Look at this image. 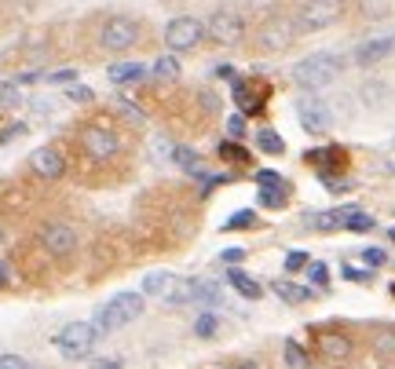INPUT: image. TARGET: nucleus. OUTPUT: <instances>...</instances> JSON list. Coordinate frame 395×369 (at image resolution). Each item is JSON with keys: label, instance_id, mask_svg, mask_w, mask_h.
<instances>
[{"label": "nucleus", "instance_id": "nucleus-1", "mask_svg": "<svg viewBox=\"0 0 395 369\" xmlns=\"http://www.w3.org/2000/svg\"><path fill=\"white\" fill-rule=\"evenodd\" d=\"M341 74H344V59L337 51H315L308 59H300L296 70H293V77L304 91H319V88L333 84Z\"/></svg>", "mask_w": 395, "mask_h": 369}, {"label": "nucleus", "instance_id": "nucleus-2", "mask_svg": "<svg viewBox=\"0 0 395 369\" xmlns=\"http://www.w3.org/2000/svg\"><path fill=\"white\" fill-rule=\"evenodd\" d=\"M139 315H143V296L139 293H117L110 303H103L99 311H96L92 325H96L99 336H106V333H114L121 325H132Z\"/></svg>", "mask_w": 395, "mask_h": 369}, {"label": "nucleus", "instance_id": "nucleus-3", "mask_svg": "<svg viewBox=\"0 0 395 369\" xmlns=\"http://www.w3.org/2000/svg\"><path fill=\"white\" fill-rule=\"evenodd\" d=\"M96 340H99V333H96L92 322H70L66 329H59V333H55V348H59V355L70 358V362L88 358V355H92V348H96Z\"/></svg>", "mask_w": 395, "mask_h": 369}, {"label": "nucleus", "instance_id": "nucleus-4", "mask_svg": "<svg viewBox=\"0 0 395 369\" xmlns=\"http://www.w3.org/2000/svg\"><path fill=\"white\" fill-rule=\"evenodd\" d=\"M341 15H344L341 0H308V4L296 11L293 29H296V34H319V29H329Z\"/></svg>", "mask_w": 395, "mask_h": 369}, {"label": "nucleus", "instance_id": "nucleus-5", "mask_svg": "<svg viewBox=\"0 0 395 369\" xmlns=\"http://www.w3.org/2000/svg\"><path fill=\"white\" fill-rule=\"evenodd\" d=\"M41 245H44L48 256L66 260L70 253H77V231H74V223H66V220H48V223L41 227Z\"/></svg>", "mask_w": 395, "mask_h": 369}, {"label": "nucleus", "instance_id": "nucleus-6", "mask_svg": "<svg viewBox=\"0 0 395 369\" xmlns=\"http://www.w3.org/2000/svg\"><path fill=\"white\" fill-rule=\"evenodd\" d=\"M205 37V26L194 19V15H179L165 26V48L176 55V51H191L198 48V41Z\"/></svg>", "mask_w": 395, "mask_h": 369}, {"label": "nucleus", "instance_id": "nucleus-7", "mask_svg": "<svg viewBox=\"0 0 395 369\" xmlns=\"http://www.w3.org/2000/svg\"><path fill=\"white\" fill-rule=\"evenodd\" d=\"M205 34L216 41V44H238L241 37H246V15L234 11V8L212 11V19H209V26H205Z\"/></svg>", "mask_w": 395, "mask_h": 369}, {"label": "nucleus", "instance_id": "nucleus-8", "mask_svg": "<svg viewBox=\"0 0 395 369\" xmlns=\"http://www.w3.org/2000/svg\"><path fill=\"white\" fill-rule=\"evenodd\" d=\"M139 41V22L129 19V15H114L103 22V34H99V44L106 51H125V48H136Z\"/></svg>", "mask_w": 395, "mask_h": 369}, {"label": "nucleus", "instance_id": "nucleus-9", "mask_svg": "<svg viewBox=\"0 0 395 369\" xmlns=\"http://www.w3.org/2000/svg\"><path fill=\"white\" fill-rule=\"evenodd\" d=\"M296 121L308 136H326L333 128V113L319 96H300L296 99Z\"/></svg>", "mask_w": 395, "mask_h": 369}, {"label": "nucleus", "instance_id": "nucleus-10", "mask_svg": "<svg viewBox=\"0 0 395 369\" xmlns=\"http://www.w3.org/2000/svg\"><path fill=\"white\" fill-rule=\"evenodd\" d=\"M256 187H260V194H256V201L264 205V208H275V212H282L286 208V194H289V183L279 176V172H271V168H260L256 172Z\"/></svg>", "mask_w": 395, "mask_h": 369}, {"label": "nucleus", "instance_id": "nucleus-11", "mask_svg": "<svg viewBox=\"0 0 395 369\" xmlns=\"http://www.w3.org/2000/svg\"><path fill=\"white\" fill-rule=\"evenodd\" d=\"M81 146L92 161H110L114 153L121 150V136L110 128H84L81 132Z\"/></svg>", "mask_w": 395, "mask_h": 369}, {"label": "nucleus", "instance_id": "nucleus-12", "mask_svg": "<svg viewBox=\"0 0 395 369\" xmlns=\"http://www.w3.org/2000/svg\"><path fill=\"white\" fill-rule=\"evenodd\" d=\"M293 37H296L293 19H267V22L260 26L256 44H260V51H286V48L293 44Z\"/></svg>", "mask_w": 395, "mask_h": 369}, {"label": "nucleus", "instance_id": "nucleus-13", "mask_svg": "<svg viewBox=\"0 0 395 369\" xmlns=\"http://www.w3.org/2000/svg\"><path fill=\"white\" fill-rule=\"evenodd\" d=\"M29 168H34L41 179H59V176H66V158H63L59 146H37L29 153Z\"/></svg>", "mask_w": 395, "mask_h": 369}, {"label": "nucleus", "instance_id": "nucleus-14", "mask_svg": "<svg viewBox=\"0 0 395 369\" xmlns=\"http://www.w3.org/2000/svg\"><path fill=\"white\" fill-rule=\"evenodd\" d=\"M391 51H395V34H381V37L362 41L355 48V63L359 66H374V63H381V59H388Z\"/></svg>", "mask_w": 395, "mask_h": 369}, {"label": "nucleus", "instance_id": "nucleus-15", "mask_svg": "<svg viewBox=\"0 0 395 369\" xmlns=\"http://www.w3.org/2000/svg\"><path fill=\"white\" fill-rule=\"evenodd\" d=\"M234 103L241 106V113H260L267 103V88L241 77V81H234Z\"/></svg>", "mask_w": 395, "mask_h": 369}, {"label": "nucleus", "instance_id": "nucleus-16", "mask_svg": "<svg viewBox=\"0 0 395 369\" xmlns=\"http://www.w3.org/2000/svg\"><path fill=\"white\" fill-rule=\"evenodd\" d=\"M176 274L172 271H150L146 278L139 282V296H150V300H169L172 289H176Z\"/></svg>", "mask_w": 395, "mask_h": 369}, {"label": "nucleus", "instance_id": "nucleus-17", "mask_svg": "<svg viewBox=\"0 0 395 369\" xmlns=\"http://www.w3.org/2000/svg\"><path fill=\"white\" fill-rule=\"evenodd\" d=\"M333 220H337V227H348V231H355V234H370V231L377 227L370 212H362V208H355V205L337 208V212H333Z\"/></svg>", "mask_w": 395, "mask_h": 369}, {"label": "nucleus", "instance_id": "nucleus-18", "mask_svg": "<svg viewBox=\"0 0 395 369\" xmlns=\"http://www.w3.org/2000/svg\"><path fill=\"white\" fill-rule=\"evenodd\" d=\"M227 282H231V289H234L238 296H246V300H260V296H264V285H256V278H249L241 267H231V271H227Z\"/></svg>", "mask_w": 395, "mask_h": 369}, {"label": "nucleus", "instance_id": "nucleus-19", "mask_svg": "<svg viewBox=\"0 0 395 369\" xmlns=\"http://www.w3.org/2000/svg\"><path fill=\"white\" fill-rule=\"evenodd\" d=\"M319 348H322V355L329 358V362H344L348 355H351V340L344 333H326L322 340H319Z\"/></svg>", "mask_w": 395, "mask_h": 369}, {"label": "nucleus", "instance_id": "nucleus-20", "mask_svg": "<svg viewBox=\"0 0 395 369\" xmlns=\"http://www.w3.org/2000/svg\"><path fill=\"white\" fill-rule=\"evenodd\" d=\"M106 77H110L114 84H136V81L146 77V66H143V63H114V66L106 70Z\"/></svg>", "mask_w": 395, "mask_h": 369}, {"label": "nucleus", "instance_id": "nucleus-21", "mask_svg": "<svg viewBox=\"0 0 395 369\" xmlns=\"http://www.w3.org/2000/svg\"><path fill=\"white\" fill-rule=\"evenodd\" d=\"M220 300H224V285L220 282H194V303L212 307V303H220Z\"/></svg>", "mask_w": 395, "mask_h": 369}, {"label": "nucleus", "instance_id": "nucleus-22", "mask_svg": "<svg viewBox=\"0 0 395 369\" xmlns=\"http://www.w3.org/2000/svg\"><path fill=\"white\" fill-rule=\"evenodd\" d=\"M282 358H286V365H289V369H311V355L304 351L296 340H286V348H282Z\"/></svg>", "mask_w": 395, "mask_h": 369}, {"label": "nucleus", "instance_id": "nucleus-23", "mask_svg": "<svg viewBox=\"0 0 395 369\" xmlns=\"http://www.w3.org/2000/svg\"><path fill=\"white\" fill-rule=\"evenodd\" d=\"M256 146H260L264 153H275V158H282V153H286V143H282V136H279L275 128H260V132H256Z\"/></svg>", "mask_w": 395, "mask_h": 369}, {"label": "nucleus", "instance_id": "nucleus-24", "mask_svg": "<svg viewBox=\"0 0 395 369\" xmlns=\"http://www.w3.org/2000/svg\"><path fill=\"white\" fill-rule=\"evenodd\" d=\"M271 293H279L286 303H304V300H311V289H304V285H289V282H271Z\"/></svg>", "mask_w": 395, "mask_h": 369}, {"label": "nucleus", "instance_id": "nucleus-25", "mask_svg": "<svg viewBox=\"0 0 395 369\" xmlns=\"http://www.w3.org/2000/svg\"><path fill=\"white\" fill-rule=\"evenodd\" d=\"M172 161H176L179 168H187V172H201V158H198L194 146H184V143H179V146L172 150Z\"/></svg>", "mask_w": 395, "mask_h": 369}, {"label": "nucleus", "instance_id": "nucleus-26", "mask_svg": "<svg viewBox=\"0 0 395 369\" xmlns=\"http://www.w3.org/2000/svg\"><path fill=\"white\" fill-rule=\"evenodd\" d=\"M220 161H231V165H249V150L241 146V143H234V139H227V143H220Z\"/></svg>", "mask_w": 395, "mask_h": 369}, {"label": "nucleus", "instance_id": "nucleus-27", "mask_svg": "<svg viewBox=\"0 0 395 369\" xmlns=\"http://www.w3.org/2000/svg\"><path fill=\"white\" fill-rule=\"evenodd\" d=\"M114 106H117V113L129 121V125H146V113L139 110V103H132V99H125V96H117L114 99Z\"/></svg>", "mask_w": 395, "mask_h": 369}, {"label": "nucleus", "instance_id": "nucleus-28", "mask_svg": "<svg viewBox=\"0 0 395 369\" xmlns=\"http://www.w3.org/2000/svg\"><path fill=\"white\" fill-rule=\"evenodd\" d=\"M249 227H256V212L253 208H238L234 216L224 223V231H249Z\"/></svg>", "mask_w": 395, "mask_h": 369}, {"label": "nucleus", "instance_id": "nucleus-29", "mask_svg": "<svg viewBox=\"0 0 395 369\" xmlns=\"http://www.w3.org/2000/svg\"><path fill=\"white\" fill-rule=\"evenodd\" d=\"M154 77H161V81H176V77H179L176 55H161V59H154Z\"/></svg>", "mask_w": 395, "mask_h": 369}, {"label": "nucleus", "instance_id": "nucleus-30", "mask_svg": "<svg viewBox=\"0 0 395 369\" xmlns=\"http://www.w3.org/2000/svg\"><path fill=\"white\" fill-rule=\"evenodd\" d=\"M194 333L201 336V340H209V336H216V333H220V318L212 315V311H205V315L194 322Z\"/></svg>", "mask_w": 395, "mask_h": 369}, {"label": "nucleus", "instance_id": "nucleus-31", "mask_svg": "<svg viewBox=\"0 0 395 369\" xmlns=\"http://www.w3.org/2000/svg\"><path fill=\"white\" fill-rule=\"evenodd\" d=\"M19 103H22L19 88L8 84V81H0V110H11V106H19Z\"/></svg>", "mask_w": 395, "mask_h": 369}, {"label": "nucleus", "instance_id": "nucleus-32", "mask_svg": "<svg viewBox=\"0 0 395 369\" xmlns=\"http://www.w3.org/2000/svg\"><path fill=\"white\" fill-rule=\"evenodd\" d=\"M227 136H231L234 143H241V136H249V125H246V113H234V117H227Z\"/></svg>", "mask_w": 395, "mask_h": 369}, {"label": "nucleus", "instance_id": "nucleus-33", "mask_svg": "<svg viewBox=\"0 0 395 369\" xmlns=\"http://www.w3.org/2000/svg\"><path fill=\"white\" fill-rule=\"evenodd\" d=\"M308 263H311V256L304 253V249H289V253H286V271H289V274L304 271V267H308Z\"/></svg>", "mask_w": 395, "mask_h": 369}, {"label": "nucleus", "instance_id": "nucleus-34", "mask_svg": "<svg viewBox=\"0 0 395 369\" xmlns=\"http://www.w3.org/2000/svg\"><path fill=\"white\" fill-rule=\"evenodd\" d=\"M308 282L319 285V289H326L329 285V267L326 263H308Z\"/></svg>", "mask_w": 395, "mask_h": 369}, {"label": "nucleus", "instance_id": "nucleus-35", "mask_svg": "<svg viewBox=\"0 0 395 369\" xmlns=\"http://www.w3.org/2000/svg\"><path fill=\"white\" fill-rule=\"evenodd\" d=\"M66 96H70L74 103H92V99H96V91H92V88H84V84H70V88H66Z\"/></svg>", "mask_w": 395, "mask_h": 369}, {"label": "nucleus", "instance_id": "nucleus-36", "mask_svg": "<svg viewBox=\"0 0 395 369\" xmlns=\"http://www.w3.org/2000/svg\"><path fill=\"white\" fill-rule=\"evenodd\" d=\"M384 260H388V256H384V249H377V245H370V249H362V263H366L370 271H374V267H381Z\"/></svg>", "mask_w": 395, "mask_h": 369}, {"label": "nucleus", "instance_id": "nucleus-37", "mask_svg": "<svg viewBox=\"0 0 395 369\" xmlns=\"http://www.w3.org/2000/svg\"><path fill=\"white\" fill-rule=\"evenodd\" d=\"M0 369H34L22 355H0Z\"/></svg>", "mask_w": 395, "mask_h": 369}, {"label": "nucleus", "instance_id": "nucleus-38", "mask_svg": "<svg viewBox=\"0 0 395 369\" xmlns=\"http://www.w3.org/2000/svg\"><path fill=\"white\" fill-rule=\"evenodd\" d=\"M74 77H77V70H55V74H48L44 81H51V84H74Z\"/></svg>", "mask_w": 395, "mask_h": 369}, {"label": "nucleus", "instance_id": "nucleus-39", "mask_svg": "<svg viewBox=\"0 0 395 369\" xmlns=\"http://www.w3.org/2000/svg\"><path fill=\"white\" fill-rule=\"evenodd\" d=\"M220 256H224V263H231V267H234V263L246 260V249H241V245H231V249H224Z\"/></svg>", "mask_w": 395, "mask_h": 369}, {"label": "nucleus", "instance_id": "nucleus-40", "mask_svg": "<svg viewBox=\"0 0 395 369\" xmlns=\"http://www.w3.org/2000/svg\"><path fill=\"white\" fill-rule=\"evenodd\" d=\"M19 136H26V125H22V121H15L11 128H4V132H0V146H4V143H11V139H19Z\"/></svg>", "mask_w": 395, "mask_h": 369}, {"label": "nucleus", "instance_id": "nucleus-41", "mask_svg": "<svg viewBox=\"0 0 395 369\" xmlns=\"http://www.w3.org/2000/svg\"><path fill=\"white\" fill-rule=\"evenodd\" d=\"M344 278L348 282H370V267L362 271V267H344Z\"/></svg>", "mask_w": 395, "mask_h": 369}, {"label": "nucleus", "instance_id": "nucleus-42", "mask_svg": "<svg viewBox=\"0 0 395 369\" xmlns=\"http://www.w3.org/2000/svg\"><path fill=\"white\" fill-rule=\"evenodd\" d=\"M92 369H121V362H117V358H96Z\"/></svg>", "mask_w": 395, "mask_h": 369}, {"label": "nucleus", "instance_id": "nucleus-43", "mask_svg": "<svg viewBox=\"0 0 395 369\" xmlns=\"http://www.w3.org/2000/svg\"><path fill=\"white\" fill-rule=\"evenodd\" d=\"M377 348H381V351H395V333H384L381 340H377Z\"/></svg>", "mask_w": 395, "mask_h": 369}, {"label": "nucleus", "instance_id": "nucleus-44", "mask_svg": "<svg viewBox=\"0 0 395 369\" xmlns=\"http://www.w3.org/2000/svg\"><path fill=\"white\" fill-rule=\"evenodd\" d=\"M11 282V271H8V263H0V289H4Z\"/></svg>", "mask_w": 395, "mask_h": 369}, {"label": "nucleus", "instance_id": "nucleus-45", "mask_svg": "<svg viewBox=\"0 0 395 369\" xmlns=\"http://www.w3.org/2000/svg\"><path fill=\"white\" fill-rule=\"evenodd\" d=\"M216 77H224V81H234V70H231V66H216Z\"/></svg>", "mask_w": 395, "mask_h": 369}, {"label": "nucleus", "instance_id": "nucleus-46", "mask_svg": "<svg viewBox=\"0 0 395 369\" xmlns=\"http://www.w3.org/2000/svg\"><path fill=\"white\" fill-rule=\"evenodd\" d=\"M231 369H260L256 362H238V365H231Z\"/></svg>", "mask_w": 395, "mask_h": 369}, {"label": "nucleus", "instance_id": "nucleus-47", "mask_svg": "<svg viewBox=\"0 0 395 369\" xmlns=\"http://www.w3.org/2000/svg\"><path fill=\"white\" fill-rule=\"evenodd\" d=\"M0 241H4V227H0Z\"/></svg>", "mask_w": 395, "mask_h": 369}, {"label": "nucleus", "instance_id": "nucleus-48", "mask_svg": "<svg viewBox=\"0 0 395 369\" xmlns=\"http://www.w3.org/2000/svg\"><path fill=\"white\" fill-rule=\"evenodd\" d=\"M391 241H395V231H391Z\"/></svg>", "mask_w": 395, "mask_h": 369}]
</instances>
